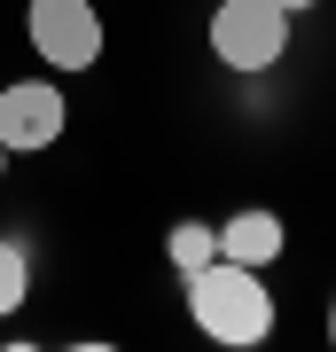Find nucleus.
Listing matches in <instances>:
<instances>
[{
  "label": "nucleus",
  "mask_w": 336,
  "mask_h": 352,
  "mask_svg": "<svg viewBox=\"0 0 336 352\" xmlns=\"http://www.w3.org/2000/svg\"><path fill=\"white\" fill-rule=\"evenodd\" d=\"M32 47L47 55L55 71H87L102 63V16H94V0H32Z\"/></svg>",
  "instance_id": "nucleus-3"
},
{
  "label": "nucleus",
  "mask_w": 336,
  "mask_h": 352,
  "mask_svg": "<svg viewBox=\"0 0 336 352\" xmlns=\"http://www.w3.org/2000/svg\"><path fill=\"white\" fill-rule=\"evenodd\" d=\"M289 47V8L274 0H219L212 8V55L227 71H274Z\"/></svg>",
  "instance_id": "nucleus-2"
},
{
  "label": "nucleus",
  "mask_w": 336,
  "mask_h": 352,
  "mask_svg": "<svg viewBox=\"0 0 336 352\" xmlns=\"http://www.w3.org/2000/svg\"><path fill=\"white\" fill-rule=\"evenodd\" d=\"M274 8H289V16H298V8H313V0H274Z\"/></svg>",
  "instance_id": "nucleus-8"
},
{
  "label": "nucleus",
  "mask_w": 336,
  "mask_h": 352,
  "mask_svg": "<svg viewBox=\"0 0 336 352\" xmlns=\"http://www.w3.org/2000/svg\"><path fill=\"white\" fill-rule=\"evenodd\" d=\"M219 258H235V266H274L282 258V219L274 212H235L219 227Z\"/></svg>",
  "instance_id": "nucleus-5"
},
{
  "label": "nucleus",
  "mask_w": 336,
  "mask_h": 352,
  "mask_svg": "<svg viewBox=\"0 0 336 352\" xmlns=\"http://www.w3.org/2000/svg\"><path fill=\"white\" fill-rule=\"evenodd\" d=\"M188 314L212 344H258L274 329V298L258 289V266H235V258H212L188 274Z\"/></svg>",
  "instance_id": "nucleus-1"
},
{
  "label": "nucleus",
  "mask_w": 336,
  "mask_h": 352,
  "mask_svg": "<svg viewBox=\"0 0 336 352\" xmlns=\"http://www.w3.org/2000/svg\"><path fill=\"white\" fill-rule=\"evenodd\" d=\"M24 298H32V258L24 243H0V314H16Z\"/></svg>",
  "instance_id": "nucleus-7"
},
{
  "label": "nucleus",
  "mask_w": 336,
  "mask_h": 352,
  "mask_svg": "<svg viewBox=\"0 0 336 352\" xmlns=\"http://www.w3.org/2000/svg\"><path fill=\"white\" fill-rule=\"evenodd\" d=\"M212 258H219V235H212L203 219H180V227H172V266L196 274V266H212Z\"/></svg>",
  "instance_id": "nucleus-6"
},
{
  "label": "nucleus",
  "mask_w": 336,
  "mask_h": 352,
  "mask_svg": "<svg viewBox=\"0 0 336 352\" xmlns=\"http://www.w3.org/2000/svg\"><path fill=\"white\" fill-rule=\"evenodd\" d=\"M328 344H336V305H328Z\"/></svg>",
  "instance_id": "nucleus-9"
},
{
  "label": "nucleus",
  "mask_w": 336,
  "mask_h": 352,
  "mask_svg": "<svg viewBox=\"0 0 336 352\" xmlns=\"http://www.w3.org/2000/svg\"><path fill=\"white\" fill-rule=\"evenodd\" d=\"M63 133V94L47 78H16L8 94H0V149L24 157V149H47Z\"/></svg>",
  "instance_id": "nucleus-4"
},
{
  "label": "nucleus",
  "mask_w": 336,
  "mask_h": 352,
  "mask_svg": "<svg viewBox=\"0 0 336 352\" xmlns=\"http://www.w3.org/2000/svg\"><path fill=\"white\" fill-rule=\"evenodd\" d=\"M0 164H8V149H0Z\"/></svg>",
  "instance_id": "nucleus-10"
}]
</instances>
